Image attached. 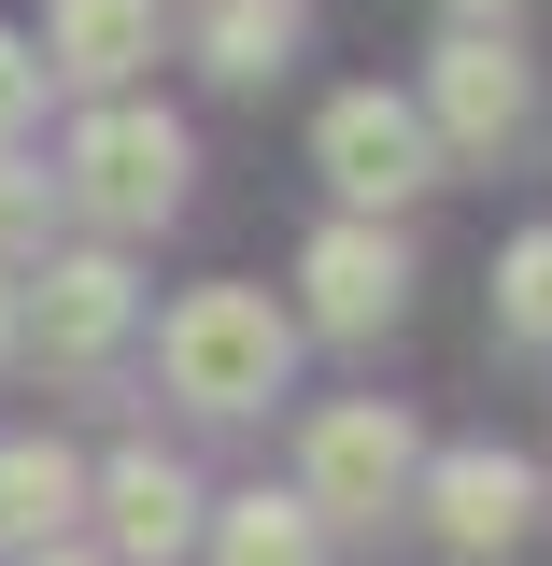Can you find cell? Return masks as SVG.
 I'll return each instance as SVG.
<instances>
[{
  "label": "cell",
  "instance_id": "1",
  "mask_svg": "<svg viewBox=\"0 0 552 566\" xmlns=\"http://www.w3.org/2000/svg\"><path fill=\"white\" fill-rule=\"evenodd\" d=\"M283 382V312L256 283H199L185 312H170V397H199V411H256Z\"/></svg>",
  "mask_w": 552,
  "mask_h": 566
},
{
  "label": "cell",
  "instance_id": "2",
  "mask_svg": "<svg viewBox=\"0 0 552 566\" xmlns=\"http://www.w3.org/2000/svg\"><path fill=\"white\" fill-rule=\"evenodd\" d=\"M71 199L100 212V227H156V212L185 199V128L142 114V99L85 114V142H71Z\"/></svg>",
  "mask_w": 552,
  "mask_h": 566
},
{
  "label": "cell",
  "instance_id": "3",
  "mask_svg": "<svg viewBox=\"0 0 552 566\" xmlns=\"http://www.w3.org/2000/svg\"><path fill=\"white\" fill-rule=\"evenodd\" d=\"M397 482H412V424L383 411V397L312 411V482H298V510H312V524H383V510H397Z\"/></svg>",
  "mask_w": 552,
  "mask_h": 566
},
{
  "label": "cell",
  "instance_id": "4",
  "mask_svg": "<svg viewBox=\"0 0 552 566\" xmlns=\"http://www.w3.org/2000/svg\"><path fill=\"white\" fill-rule=\"evenodd\" d=\"M312 156H326V185L341 199H412L425 170H439V142H425L412 99H383V85H354V99H326V128H312Z\"/></svg>",
  "mask_w": 552,
  "mask_h": 566
},
{
  "label": "cell",
  "instance_id": "5",
  "mask_svg": "<svg viewBox=\"0 0 552 566\" xmlns=\"http://www.w3.org/2000/svg\"><path fill=\"white\" fill-rule=\"evenodd\" d=\"M29 340H43V368H100V354L128 340V270H114V255H71V270H43Z\"/></svg>",
  "mask_w": 552,
  "mask_h": 566
},
{
  "label": "cell",
  "instance_id": "6",
  "mask_svg": "<svg viewBox=\"0 0 552 566\" xmlns=\"http://www.w3.org/2000/svg\"><path fill=\"white\" fill-rule=\"evenodd\" d=\"M510 128H524V57H510L496 29H468V43L439 57V128H425V142H468V156H496Z\"/></svg>",
  "mask_w": 552,
  "mask_h": 566
},
{
  "label": "cell",
  "instance_id": "7",
  "mask_svg": "<svg viewBox=\"0 0 552 566\" xmlns=\"http://www.w3.org/2000/svg\"><path fill=\"white\" fill-rule=\"evenodd\" d=\"M524 468H510V453H439V468H425V510H439V538H454V553H510V538H524Z\"/></svg>",
  "mask_w": 552,
  "mask_h": 566
},
{
  "label": "cell",
  "instance_id": "8",
  "mask_svg": "<svg viewBox=\"0 0 552 566\" xmlns=\"http://www.w3.org/2000/svg\"><path fill=\"white\" fill-rule=\"evenodd\" d=\"M43 71H85V85H128L156 57V0H43Z\"/></svg>",
  "mask_w": 552,
  "mask_h": 566
},
{
  "label": "cell",
  "instance_id": "9",
  "mask_svg": "<svg viewBox=\"0 0 552 566\" xmlns=\"http://www.w3.org/2000/svg\"><path fill=\"white\" fill-rule=\"evenodd\" d=\"M397 241H383V227H326V241H312V312H326V326H383V312H397Z\"/></svg>",
  "mask_w": 552,
  "mask_h": 566
},
{
  "label": "cell",
  "instance_id": "10",
  "mask_svg": "<svg viewBox=\"0 0 552 566\" xmlns=\"http://www.w3.org/2000/svg\"><path fill=\"white\" fill-rule=\"evenodd\" d=\"M71 510H85V468H71L58 439H0V538H14V553H43Z\"/></svg>",
  "mask_w": 552,
  "mask_h": 566
},
{
  "label": "cell",
  "instance_id": "11",
  "mask_svg": "<svg viewBox=\"0 0 552 566\" xmlns=\"http://www.w3.org/2000/svg\"><path fill=\"white\" fill-rule=\"evenodd\" d=\"M100 510H114V538H128V553H185V524H199V495H185L170 453H114Z\"/></svg>",
  "mask_w": 552,
  "mask_h": 566
},
{
  "label": "cell",
  "instance_id": "12",
  "mask_svg": "<svg viewBox=\"0 0 552 566\" xmlns=\"http://www.w3.org/2000/svg\"><path fill=\"white\" fill-rule=\"evenodd\" d=\"M212 553L227 566H312V510H298V495H241Z\"/></svg>",
  "mask_w": 552,
  "mask_h": 566
},
{
  "label": "cell",
  "instance_id": "13",
  "mask_svg": "<svg viewBox=\"0 0 552 566\" xmlns=\"http://www.w3.org/2000/svg\"><path fill=\"white\" fill-rule=\"evenodd\" d=\"M283 29H298V0H212V71L256 85V71L283 57Z\"/></svg>",
  "mask_w": 552,
  "mask_h": 566
},
{
  "label": "cell",
  "instance_id": "14",
  "mask_svg": "<svg viewBox=\"0 0 552 566\" xmlns=\"http://www.w3.org/2000/svg\"><path fill=\"white\" fill-rule=\"evenodd\" d=\"M510 340H552V227L510 241Z\"/></svg>",
  "mask_w": 552,
  "mask_h": 566
},
{
  "label": "cell",
  "instance_id": "15",
  "mask_svg": "<svg viewBox=\"0 0 552 566\" xmlns=\"http://www.w3.org/2000/svg\"><path fill=\"white\" fill-rule=\"evenodd\" d=\"M43 241V170H0V270Z\"/></svg>",
  "mask_w": 552,
  "mask_h": 566
},
{
  "label": "cell",
  "instance_id": "16",
  "mask_svg": "<svg viewBox=\"0 0 552 566\" xmlns=\"http://www.w3.org/2000/svg\"><path fill=\"white\" fill-rule=\"evenodd\" d=\"M29 114H43V57H29V43H14V29H0V142L29 128Z\"/></svg>",
  "mask_w": 552,
  "mask_h": 566
},
{
  "label": "cell",
  "instance_id": "17",
  "mask_svg": "<svg viewBox=\"0 0 552 566\" xmlns=\"http://www.w3.org/2000/svg\"><path fill=\"white\" fill-rule=\"evenodd\" d=\"M454 14H468V29H482V14H524V0H454Z\"/></svg>",
  "mask_w": 552,
  "mask_h": 566
},
{
  "label": "cell",
  "instance_id": "18",
  "mask_svg": "<svg viewBox=\"0 0 552 566\" xmlns=\"http://www.w3.org/2000/svg\"><path fill=\"white\" fill-rule=\"evenodd\" d=\"M29 566H85V553H29Z\"/></svg>",
  "mask_w": 552,
  "mask_h": 566
}]
</instances>
